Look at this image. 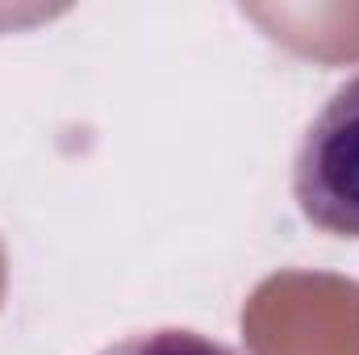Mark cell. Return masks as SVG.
I'll list each match as a JSON object with an SVG mask.
<instances>
[{"label": "cell", "mask_w": 359, "mask_h": 355, "mask_svg": "<svg viewBox=\"0 0 359 355\" xmlns=\"http://www.w3.org/2000/svg\"><path fill=\"white\" fill-rule=\"evenodd\" d=\"M292 196L318 230L359 239V76L309 121L292 159Z\"/></svg>", "instance_id": "cell-1"}, {"label": "cell", "mask_w": 359, "mask_h": 355, "mask_svg": "<svg viewBox=\"0 0 359 355\" xmlns=\"http://www.w3.org/2000/svg\"><path fill=\"white\" fill-rule=\"evenodd\" d=\"M100 355H243L230 343H217L201 330H184V326H159V330H142L130 335L113 347H104Z\"/></svg>", "instance_id": "cell-2"}]
</instances>
